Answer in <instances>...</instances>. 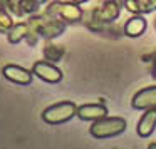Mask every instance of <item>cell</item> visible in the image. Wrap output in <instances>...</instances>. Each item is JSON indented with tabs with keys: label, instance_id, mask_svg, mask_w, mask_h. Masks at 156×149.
<instances>
[{
	"label": "cell",
	"instance_id": "11",
	"mask_svg": "<svg viewBox=\"0 0 156 149\" xmlns=\"http://www.w3.org/2000/svg\"><path fill=\"white\" fill-rule=\"evenodd\" d=\"M146 19L143 17V15H134V17H131L128 22L124 24V34L128 35V37H139V35L144 34L146 30Z\"/></svg>",
	"mask_w": 156,
	"mask_h": 149
},
{
	"label": "cell",
	"instance_id": "13",
	"mask_svg": "<svg viewBox=\"0 0 156 149\" xmlns=\"http://www.w3.org/2000/svg\"><path fill=\"white\" fill-rule=\"evenodd\" d=\"M29 35V25L27 22H20V24H14L12 29L7 32V40L10 44H19Z\"/></svg>",
	"mask_w": 156,
	"mask_h": 149
},
{
	"label": "cell",
	"instance_id": "7",
	"mask_svg": "<svg viewBox=\"0 0 156 149\" xmlns=\"http://www.w3.org/2000/svg\"><path fill=\"white\" fill-rule=\"evenodd\" d=\"M131 106L136 111L156 109V85H149V87L138 91L131 99Z\"/></svg>",
	"mask_w": 156,
	"mask_h": 149
},
{
	"label": "cell",
	"instance_id": "8",
	"mask_svg": "<svg viewBox=\"0 0 156 149\" xmlns=\"http://www.w3.org/2000/svg\"><path fill=\"white\" fill-rule=\"evenodd\" d=\"M2 74L7 81L14 82V84L19 85H29L34 79V74L32 71L29 69H24L20 65H15V64H7L4 69H2Z\"/></svg>",
	"mask_w": 156,
	"mask_h": 149
},
{
	"label": "cell",
	"instance_id": "17",
	"mask_svg": "<svg viewBox=\"0 0 156 149\" xmlns=\"http://www.w3.org/2000/svg\"><path fill=\"white\" fill-rule=\"evenodd\" d=\"M12 4H14V0H0V10H10Z\"/></svg>",
	"mask_w": 156,
	"mask_h": 149
},
{
	"label": "cell",
	"instance_id": "1",
	"mask_svg": "<svg viewBox=\"0 0 156 149\" xmlns=\"http://www.w3.org/2000/svg\"><path fill=\"white\" fill-rule=\"evenodd\" d=\"M29 25V30L34 32L35 35L42 39H55L59 35L64 34L66 30V24L59 19H54L47 14H37V15H32L27 22Z\"/></svg>",
	"mask_w": 156,
	"mask_h": 149
},
{
	"label": "cell",
	"instance_id": "6",
	"mask_svg": "<svg viewBox=\"0 0 156 149\" xmlns=\"http://www.w3.org/2000/svg\"><path fill=\"white\" fill-rule=\"evenodd\" d=\"M32 74L37 75L41 81L47 82V84H57L62 81V72L59 67H55L54 64L47 61H39L32 67Z\"/></svg>",
	"mask_w": 156,
	"mask_h": 149
},
{
	"label": "cell",
	"instance_id": "15",
	"mask_svg": "<svg viewBox=\"0 0 156 149\" xmlns=\"http://www.w3.org/2000/svg\"><path fill=\"white\" fill-rule=\"evenodd\" d=\"M44 54H45V59L51 62H57L59 59L62 57V54H64V50H62V47H55V45H45L44 49Z\"/></svg>",
	"mask_w": 156,
	"mask_h": 149
},
{
	"label": "cell",
	"instance_id": "2",
	"mask_svg": "<svg viewBox=\"0 0 156 149\" xmlns=\"http://www.w3.org/2000/svg\"><path fill=\"white\" fill-rule=\"evenodd\" d=\"M126 119L124 117H106L98 119L92 122V126L89 127V134L96 139H109L116 137V136L122 134L126 131Z\"/></svg>",
	"mask_w": 156,
	"mask_h": 149
},
{
	"label": "cell",
	"instance_id": "3",
	"mask_svg": "<svg viewBox=\"0 0 156 149\" xmlns=\"http://www.w3.org/2000/svg\"><path fill=\"white\" fill-rule=\"evenodd\" d=\"M44 14L51 15L54 19H59L64 24H76V22H81L82 17H84V12L79 5L72 4V2H61V0L51 2Z\"/></svg>",
	"mask_w": 156,
	"mask_h": 149
},
{
	"label": "cell",
	"instance_id": "12",
	"mask_svg": "<svg viewBox=\"0 0 156 149\" xmlns=\"http://www.w3.org/2000/svg\"><path fill=\"white\" fill-rule=\"evenodd\" d=\"M39 10V4L35 0H14V4L10 7V12L15 14L17 17H24V15H32Z\"/></svg>",
	"mask_w": 156,
	"mask_h": 149
},
{
	"label": "cell",
	"instance_id": "14",
	"mask_svg": "<svg viewBox=\"0 0 156 149\" xmlns=\"http://www.w3.org/2000/svg\"><path fill=\"white\" fill-rule=\"evenodd\" d=\"M122 7H124L128 12H131V14H134V15L148 14V10H146V7L141 4V0H124V4H122Z\"/></svg>",
	"mask_w": 156,
	"mask_h": 149
},
{
	"label": "cell",
	"instance_id": "21",
	"mask_svg": "<svg viewBox=\"0 0 156 149\" xmlns=\"http://www.w3.org/2000/svg\"><path fill=\"white\" fill-rule=\"evenodd\" d=\"M35 2H37L39 5H42V4H45V2H47V0H35Z\"/></svg>",
	"mask_w": 156,
	"mask_h": 149
},
{
	"label": "cell",
	"instance_id": "5",
	"mask_svg": "<svg viewBox=\"0 0 156 149\" xmlns=\"http://www.w3.org/2000/svg\"><path fill=\"white\" fill-rule=\"evenodd\" d=\"M121 14V5H118L112 0H104V4L101 7L91 10V20L89 22H96L98 25H104V24H111Z\"/></svg>",
	"mask_w": 156,
	"mask_h": 149
},
{
	"label": "cell",
	"instance_id": "18",
	"mask_svg": "<svg viewBox=\"0 0 156 149\" xmlns=\"http://www.w3.org/2000/svg\"><path fill=\"white\" fill-rule=\"evenodd\" d=\"M72 4H76V5H81V4H86V2H89V0H71Z\"/></svg>",
	"mask_w": 156,
	"mask_h": 149
},
{
	"label": "cell",
	"instance_id": "20",
	"mask_svg": "<svg viewBox=\"0 0 156 149\" xmlns=\"http://www.w3.org/2000/svg\"><path fill=\"white\" fill-rule=\"evenodd\" d=\"M112 2H116V4L121 5V7H122V4H124V0H112Z\"/></svg>",
	"mask_w": 156,
	"mask_h": 149
},
{
	"label": "cell",
	"instance_id": "16",
	"mask_svg": "<svg viewBox=\"0 0 156 149\" xmlns=\"http://www.w3.org/2000/svg\"><path fill=\"white\" fill-rule=\"evenodd\" d=\"M12 25H14V20H12L10 14L7 10H0V32L7 34L12 29Z\"/></svg>",
	"mask_w": 156,
	"mask_h": 149
},
{
	"label": "cell",
	"instance_id": "4",
	"mask_svg": "<svg viewBox=\"0 0 156 149\" xmlns=\"http://www.w3.org/2000/svg\"><path fill=\"white\" fill-rule=\"evenodd\" d=\"M77 112V106L71 101H62L57 104H52L49 107H45L42 111V121L47 124L57 126V124H64V122L71 121Z\"/></svg>",
	"mask_w": 156,
	"mask_h": 149
},
{
	"label": "cell",
	"instance_id": "22",
	"mask_svg": "<svg viewBox=\"0 0 156 149\" xmlns=\"http://www.w3.org/2000/svg\"><path fill=\"white\" fill-rule=\"evenodd\" d=\"M153 24H154V30H156V15H154V20H153Z\"/></svg>",
	"mask_w": 156,
	"mask_h": 149
},
{
	"label": "cell",
	"instance_id": "19",
	"mask_svg": "<svg viewBox=\"0 0 156 149\" xmlns=\"http://www.w3.org/2000/svg\"><path fill=\"white\" fill-rule=\"evenodd\" d=\"M148 149H156V142H149Z\"/></svg>",
	"mask_w": 156,
	"mask_h": 149
},
{
	"label": "cell",
	"instance_id": "10",
	"mask_svg": "<svg viewBox=\"0 0 156 149\" xmlns=\"http://www.w3.org/2000/svg\"><path fill=\"white\" fill-rule=\"evenodd\" d=\"M154 129H156V109H148L139 119L136 132H138L139 137H149L154 132Z\"/></svg>",
	"mask_w": 156,
	"mask_h": 149
},
{
	"label": "cell",
	"instance_id": "9",
	"mask_svg": "<svg viewBox=\"0 0 156 149\" xmlns=\"http://www.w3.org/2000/svg\"><path fill=\"white\" fill-rule=\"evenodd\" d=\"M81 121H98V119H102L108 116V107L101 102H91V104H82L77 107V112H76Z\"/></svg>",
	"mask_w": 156,
	"mask_h": 149
}]
</instances>
